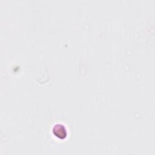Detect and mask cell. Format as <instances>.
<instances>
[{"mask_svg":"<svg viewBox=\"0 0 155 155\" xmlns=\"http://www.w3.org/2000/svg\"><path fill=\"white\" fill-rule=\"evenodd\" d=\"M53 133L60 139H64L67 136V131L63 125L56 124L53 128Z\"/></svg>","mask_w":155,"mask_h":155,"instance_id":"1","label":"cell"}]
</instances>
